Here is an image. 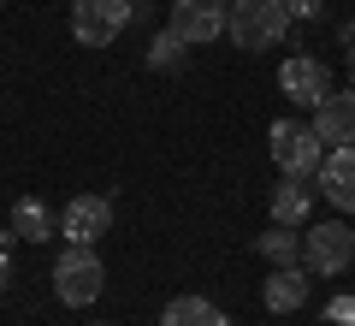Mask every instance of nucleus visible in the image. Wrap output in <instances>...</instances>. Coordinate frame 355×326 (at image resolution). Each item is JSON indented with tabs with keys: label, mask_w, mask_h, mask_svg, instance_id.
Returning a JSON list of instances; mask_svg holds the SVG:
<instances>
[{
	"label": "nucleus",
	"mask_w": 355,
	"mask_h": 326,
	"mask_svg": "<svg viewBox=\"0 0 355 326\" xmlns=\"http://www.w3.org/2000/svg\"><path fill=\"white\" fill-rule=\"evenodd\" d=\"M308 213H314L308 178H279V190H272V226H302Z\"/></svg>",
	"instance_id": "obj_12"
},
{
	"label": "nucleus",
	"mask_w": 355,
	"mask_h": 326,
	"mask_svg": "<svg viewBox=\"0 0 355 326\" xmlns=\"http://www.w3.org/2000/svg\"><path fill=\"white\" fill-rule=\"evenodd\" d=\"M225 36L243 54H266V48H279L291 36V13H284V0H231Z\"/></svg>",
	"instance_id": "obj_2"
},
{
	"label": "nucleus",
	"mask_w": 355,
	"mask_h": 326,
	"mask_svg": "<svg viewBox=\"0 0 355 326\" xmlns=\"http://www.w3.org/2000/svg\"><path fill=\"white\" fill-rule=\"evenodd\" d=\"M284 13H291V24H314L326 13V0H284Z\"/></svg>",
	"instance_id": "obj_17"
},
{
	"label": "nucleus",
	"mask_w": 355,
	"mask_h": 326,
	"mask_svg": "<svg viewBox=\"0 0 355 326\" xmlns=\"http://www.w3.org/2000/svg\"><path fill=\"white\" fill-rule=\"evenodd\" d=\"M266 142H272V166H279L284 178H314L320 161H326V142H320L314 125H302V119H272Z\"/></svg>",
	"instance_id": "obj_3"
},
{
	"label": "nucleus",
	"mask_w": 355,
	"mask_h": 326,
	"mask_svg": "<svg viewBox=\"0 0 355 326\" xmlns=\"http://www.w3.org/2000/svg\"><path fill=\"white\" fill-rule=\"evenodd\" d=\"M320 196L338 213H355V142L326 149V161H320Z\"/></svg>",
	"instance_id": "obj_9"
},
{
	"label": "nucleus",
	"mask_w": 355,
	"mask_h": 326,
	"mask_svg": "<svg viewBox=\"0 0 355 326\" xmlns=\"http://www.w3.org/2000/svg\"><path fill=\"white\" fill-rule=\"evenodd\" d=\"M101 291H107V261L95 255V243H65L53 261V297L65 309H89V302H101Z\"/></svg>",
	"instance_id": "obj_1"
},
{
	"label": "nucleus",
	"mask_w": 355,
	"mask_h": 326,
	"mask_svg": "<svg viewBox=\"0 0 355 326\" xmlns=\"http://www.w3.org/2000/svg\"><path fill=\"white\" fill-rule=\"evenodd\" d=\"M349 89H355V48H349Z\"/></svg>",
	"instance_id": "obj_19"
},
{
	"label": "nucleus",
	"mask_w": 355,
	"mask_h": 326,
	"mask_svg": "<svg viewBox=\"0 0 355 326\" xmlns=\"http://www.w3.org/2000/svg\"><path fill=\"white\" fill-rule=\"evenodd\" d=\"M137 18V0H71V36L83 48H113Z\"/></svg>",
	"instance_id": "obj_4"
},
{
	"label": "nucleus",
	"mask_w": 355,
	"mask_h": 326,
	"mask_svg": "<svg viewBox=\"0 0 355 326\" xmlns=\"http://www.w3.org/2000/svg\"><path fill=\"white\" fill-rule=\"evenodd\" d=\"M279 89L296 101V107H320V101L331 95V72L320 54H291V60L279 65Z\"/></svg>",
	"instance_id": "obj_7"
},
{
	"label": "nucleus",
	"mask_w": 355,
	"mask_h": 326,
	"mask_svg": "<svg viewBox=\"0 0 355 326\" xmlns=\"http://www.w3.org/2000/svg\"><path fill=\"white\" fill-rule=\"evenodd\" d=\"M0 6H6V0H0Z\"/></svg>",
	"instance_id": "obj_21"
},
{
	"label": "nucleus",
	"mask_w": 355,
	"mask_h": 326,
	"mask_svg": "<svg viewBox=\"0 0 355 326\" xmlns=\"http://www.w3.org/2000/svg\"><path fill=\"white\" fill-rule=\"evenodd\" d=\"M254 250H261L272 267H296L302 261V231L296 226H266L261 238H254Z\"/></svg>",
	"instance_id": "obj_15"
},
{
	"label": "nucleus",
	"mask_w": 355,
	"mask_h": 326,
	"mask_svg": "<svg viewBox=\"0 0 355 326\" xmlns=\"http://www.w3.org/2000/svg\"><path fill=\"white\" fill-rule=\"evenodd\" d=\"M225 24H231V6H225V0H172V13H166V30H178L190 48L219 42V36H225Z\"/></svg>",
	"instance_id": "obj_6"
},
{
	"label": "nucleus",
	"mask_w": 355,
	"mask_h": 326,
	"mask_svg": "<svg viewBox=\"0 0 355 326\" xmlns=\"http://www.w3.org/2000/svg\"><path fill=\"white\" fill-rule=\"evenodd\" d=\"M349 261H355V231L343 220H320V226L302 231V267L308 273L338 279V273H349Z\"/></svg>",
	"instance_id": "obj_5"
},
{
	"label": "nucleus",
	"mask_w": 355,
	"mask_h": 326,
	"mask_svg": "<svg viewBox=\"0 0 355 326\" xmlns=\"http://www.w3.org/2000/svg\"><path fill=\"white\" fill-rule=\"evenodd\" d=\"M314 137L326 142V149L355 142V89H331V95L314 107Z\"/></svg>",
	"instance_id": "obj_10"
},
{
	"label": "nucleus",
	"mask_w": 355,
	"mask_h": 326,
	"mask_svg": "<svg viewBox=\"0 0 355 326\" xmlns=\"http://www.w3.org/2000/svg\"><path fill=\"white\" fill-rule=\"evenodd\" d=\"M12 285V243H0V291Z\"/></svg>",
	"instance_id": "obj_18"
},
{
	"label": "nucleus",
	"mask_w": 355,
	"mask_h": 326,
	"mask_svg": "<svg viewBox=\"0 0 355 326\" xmlns=\"http://www.w3.org/2000/svg\"><path fill=\"white\" fill-rule=\"evenodd\" d=\"M160 326H231V320L207 297H172V302H166V314H160Z\"/></svg>",
	"instance_id": "obj_14"
},
{
	"label": "nucleus",
	"mask_w": 355,
	"mask_h": 326,
	"mask_svg": "<svg viewBox=\"0 0 355 326\" xmlns=\"http://www.w3.org/2000/svg\"><path fill=\"white\" fill-rule=\"evenodd\" d=\"M107 226H113V202L107 196H71L65 202V213H60V238L65 243H95V238H107Z\"/></svg>",
	"instance_id": "obj_8"
},
{
	"label": "nucleus",
	"mask_w": 355,
	"mask_h": 326,
	"mask_svg": "<svg viewBox=\"0 0 355 326\" xmlns=\"http://www.w3.org/2000/svg\"><path fill=\"white\" fill-rule=\"evenodd\" d=\"M184 48H190V42L178 36V30H160V36L148 42V65L154 72H172V65H184Z\"/></svg>",
	"instance_id": "obj_16"
},
{
	"label": "nucleus",
	"mask_w": 355,
	"mask_h": 326,
	"mask_svg": "<svg viewBox=\"0 0 355 326\" xmlns=\"http://www.w3.org/2000/svg\"><path fill=\"white\" fill-rule=\"evenodd\" d=\"M308 267L296 261V267H272V279H266V291H261V302H266V314H296L308 302Z\"/></svg>",
	"instance_id": "obj_11"
},
{
	"label": "nucleus",
	"mask_w": 355,
	"mask_h": 326,
	"mask_svg": "<svg viewBox=\"0 0 355 326\" xmlns=\"http://www.w3.org/2000/svg\"><path fill=\"white\" fill-rule=\"evenodd\" d=\"M12 238L18 243H48L53 238V213L42 196H18L12 202Z\"/></svg>",
	"instance_id": "obj_13"
},
{
	"label": "nucleus",
	"mask_w": 355,
	"mask_h": 326,
	"mask_svg": "<svg viewBox=\"0 0 355 326\" xmlns=\"http://www.w3.org/2000/svg\"><path fill=\"white\" fill-rule=\"evenodd\" d=\"M89 326H107V320H89Z\"/></svg>",
	"instance_id": "obj_20"
}]
</instances>
